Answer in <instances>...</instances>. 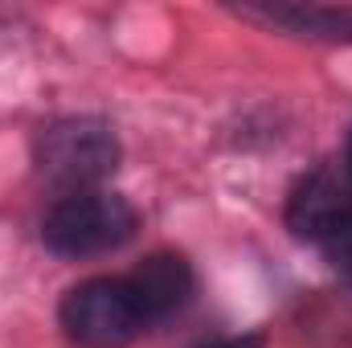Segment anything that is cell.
Wrapping results in <instances>:
<instances>
[{"mask_svg": "<svg viewBox=\"0 0 352 348\" xmlns=\"http://www.w3.org/2000/svg\"><path fill=\"white\" fill-rule=\"evenodd\" d=\"M324 254H328V262L352 283V217L332 234V238H324Z\"/></svg>", "mask_w": 352, "mask_h": 348, "instance_id": "52a82bcc", "label": "cell"}, {"mask_svg": "<svg viewBox=\"0 0 352 348\" xmlns=\"http://www.w3.org/2000/svg\"><path fill=\"white\" fill-rule=\"evenodd\" d=\"M344 164H349V168H352V135H349V160H344Z\"/></svg>", "mask_w": 352, "mask_h": 348, "instance_id": "9c48e42d", "label": "cell"}, {"mask_svg": "<svg viewBox=\"0 0 352 348\" xmlns=\"http://www.w3.org/2000/svg\"><path fill=\"white\" fill-rule=\"evenodd\" d=\"M135 234V209L115 197V193H70L62 197L41 226V238L54 254L66 259H90V254H107L115 246H123Z\"/></svg>", "mask_w": 352, "mask_h": 348, "instance_id": "6da1fadb", "label": "cell"}, {"mask_svg": "<svg viewBox=\"0 0 352 348\" xmlns=\"http://www.w3.org/2000/svg\"><path fill=\"white\" fill-rule=\"evenodd\" d=\"M197 348H263V336L258 332H246V336H221V340H209V345Z\"/></svg>", "mask_w": 352, "mask_h": 348, "instance_id": "ba28073f", "label": "cell"}, {"mask_svg": "<svg viewBox=\"0 0 352 348\" xmlns=\"http://www.w3.org/2000/svg\"><path fill=\"white\" fill-rule=\"evenodd\" d=\"M246 17H263L303 37L320 41H352V8H324V4H250Z\"/></svg>", "mask_w": 352, "mask_h": 348, "instance_id": "8992f818", "label": "cell"}, {"mask_svg": "<svg viewBox=\"0 0 352 348\" xmlns=\"http://www.w3.org/2000/svg\"><path fill=\"white\" fill-rule=\"evenodd\" d=\"M352 217V168L320 164L303 176L287 197V226L295 238L324 242Z\"/></svg>", "mask_w": 352, "mask_h": 348, "instance_id": "277c9868", "label": "cell"}, {"mask_svg": "<svg viewBox=\"0 0 352 348\" xmlns=\"http://www.w3.org/2000/svg\"><path fill=\"white\" fill-rule=\"evenodd\" d=\"M62 328L82 348H123L148 328V320L127 279H90L66 295Z\"/></svg>", "mask_w": 352, "mask_h": 348, "instance_id": "3957f363", "label": "cell"}, {"mask_svg": "<svg viewBox=\"0 0 352 348\" xmlns=\"http://www.w3.org/2000/svg\"><path fill=\"white\" fill-rule=\"evenodd\" d=\"M37 168L50 184L70 193H90L119 168V140L98 119H62L37 140Z\"/></svg>", "mask_w": 352, "mask_h": 348, "instance_id": "7a4b0ae2", "label": "cell"}, {"mask_svg": "<svg viewBox=\"0 0 352 348\" xmlns=\"http://www.w3.org/2000/svg\"><path fill=\"white\" fill-rule=\"evenodd\" d=\"M144 320H160V316H173L176 307L188 303L192 295V266L180 259V254H152L135 266V274L127 279Z\"/></svg>", "mask_w": 352, "mask_h": 348, "instance_id": "5b68a950", "label": "cell"}]
</instances>
